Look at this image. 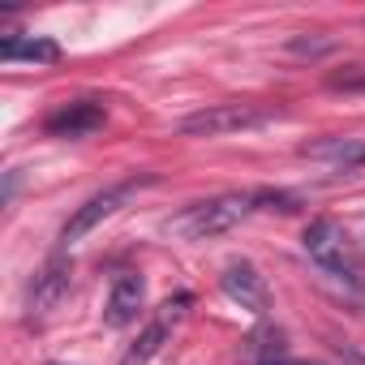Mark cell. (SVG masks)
Instances as JSON below:
<instances>
[{
	"mask_svg": "<svg viewBox=\"0 0 365 365\" xmlns=\"http://www.w3.org/2000/svg\"><path fill=\"white\" fill-rule=\"evenodd\" d=\"M258 207H262L258 194H220V198L194 202V207L180 211L176 220H168V232L185 237V241H207V237L232 232V228H237L241 220H250Z\"/></svg>",
	"mask_w": 365,
	"mask_h": 365,
	"instance_id": "1",
	"label": "cell"
},
{
	"mask_svg": "<svg viewBox=\"0 0 365 365\" xmlns=\"http://www.w3.org/2000/svg\"><path fill=\"white\" fill-rule=\"evenodd\" d=\"M309 262H318L327 275L335 279H348V284H361V254L352 245V237L335 224V220H314L301 237Z\"/></svg>",
	"mask_w": 365,
	"mask_h": 365,
	"instance_id": "2",
	"label": "cell"
},
{
	"mask_svg": "<svg viewBox=\"0 0 365 365\" xmlns=\"http://www.w3.org/2000/svg\"><path fill=\"white\" fill-rule=\"evenodd\" d=\"M146 185H155V172H142V176H129V180H116V185H108V190H99L95 198H86L78 211H73V220L61 228V241L65 245H78L86 232H95L103 220H112L138 190H146Z\"/></svg>",
	"mask_w": 365,
	"mask_h": 365,
	"instance_id": "3",
	"label": "cell"
},
{
	"mask_svg": "<svg viewBox=\"0 0 365 365\" xmlns=\"http://www.w3.org/2000/svg\"><path fill=\"white\" fill-rule=\"evenodd\" d=\"M275 120L271 108H254V103H211L194 116L180 120V133L185 138H224V133H241V129H258Z\"/></svg>",
	"mask_w": 365,
	"mask_h": 365,
	"instance_id": "4",
	"label": "cell"
},
{
	"mask_svg": "<svg viewBox=\"0 0 365 365\" xmlns=\"http://www.w3.org/2000/svg\"><path fill=\"white\" fill-rule=\"evenodd\" d=\"M190 292H176V297H168L159 309H155V318L142 327V335L125 348V356H120V365H150V356L168 344V335L176 331V322L185 318V309H190Z\"/></svg>",
	"mask_w": 365,
	"mask_h": 365,
	"instance_id": "5",
	"label": "cell"
},
{
	"mask_svg": "<svg viewBox=\"0 0 365 365\" xmlns=\"http://www.w3.org/2000/svg\"><path fill=\"white\" fill-rule=\"evenodd\" d=\"M220 288L228 292V301H237L241 309H250L254 318H267V309H271V288H267V279L258 275V267L254 262H228L224 267V275H220Z\"/></svg>",
	"mask_w": 365,
	"mask_h": 365,
	"instance_id": "6",
	"label": "cell"
},
{
	"mask_svg": "<svg viewBox=\"0 0 365 365\" xmlns=\"http://www.w3.org/2000/svg\"><path fill=\"white\" fill-rule=\"evenodd\" d=\"M69 284H73V262L65 258V254H56V258H48V267L35 275V284H31V297H26V309H31V318L39 322V318H48L65 297H69Z\"/></svg>",
	"mask_w": 365,
	"mask_h": 365,
	"instance_id": "7",
	"label": "cell"
},
{
	"mask_svg": "<svg viewBox=\"0 0 365 365\" xmlns=\"http://www.w3.org/2000/svg\"><path fill=\"white\" fill-rule=\"evenodd\" d=\"M103 125H108V108L95 103V99L61 103V108L43 120V129H48L52 138H91V133H99Z\"/></svg>",
	"mask_w": 365,
	"mask_h": 365,
	"instance_id": "8",
	"label": "cell"
},
{
	"mask_svg": "<svg viewBox=\"0 0 365 365\" xmlns=\"http://www.w3.org/2000/svg\"><path fill=\"white\" fill-rule=\"evenodd\" d=\"M142 301H146V279H142L138 271H120V275L112 279V292H108V305H103V322L116 327V331L129 327V322L138 318Z\"/></svg>",
	"mask_w": 365,
	"mask_h": 365,
	"instance_id": "9",
	"label": "cell"
},
{
	"mask_svg": "<svg viewBox=\"0 0 365 365\" xmlns=\"http://www.w3.org/2000/svg\"><path fill=\"white\" fill-rule=\"evenodd\" d=\"M0 61H31V65H56L61 48L52 39H22V35H5L0 39Z\"/></svg>",
	"mask_w": 365,
	"mask_h": 365,
	"instance_id": "10",
	"label": "cell"
},
{
	"mask_svg": "<svg viewBox=\"0 0 365 365\" xmlns=\"http://www.w3.org/2000/svg\"><path fill=\"white\" fill-rule=\"evenodd\" d=\"M301 155L327 159V163H339V168H352V163H365V142H356V138H327V142L301 146Z\"/></svg>",
	"mask_w": 365,
	"mask_h": 365,
	"instance_id": "11",
	"label": "cell"
},
{
	"mask_svg": "<svg viewBox=\"0 0 365 365\" xmlns=\"http://www.w3.org/2000/svg\"><path fill=\"white\" fill-rule=\"evenodd\" d=\"M279 356H288L284 331L262 327V331H254V335L245 339V361H250V365H271V361H279Z\"/></svg>",
	"mask_w": 365,
	"mask_h": 365,
	"instance_id": "12",
	"label": "cell"
},
{
	"mask_svg": "<svg viewBox=\"0 0 365 365\" xmlns=\"http://www.w3.org/2000/svg\"><path fill=\"white\" fill-rule=\"evenodd\" d=\"M339 43L331 39V35H292L288 39V52L292 56H309V61H318V56H331Z\"/></svg>",
	"mask_w": 365,
	"mask_h": 365,
	"instance_id": "13",
	"label": "cell"
},
{
	"mask_svg": "<svg viewBox=\"0 0 365 365\" xmlns=\"http://www.w3.org/2000/svg\"><path fill=\"white\" fill-rule=\"evenodd\" d=\"M331 348H335V356H339L344 365H365V352H361L356 344H348V339H335Z\"/></svg>",
	"mask_w": 365,
	"mask_h": 365,
	"instance_id": "14",
	"label": "cell"
},
{
	"mask_svg": "<svg viewBox=\"0 0 365 365\" xmlns=\"http://www.w3.org/2000/svg\"><path fill=\"white\" fill-rule=\"evenodd\" d=\"M271 365H309V361H288V356H279V361H271Z\"/></svg>",
	"mask_w": 365,
	"mask_h": 365,
	"instance_id": "15",
	"label": "cell"
}]
</instances>
